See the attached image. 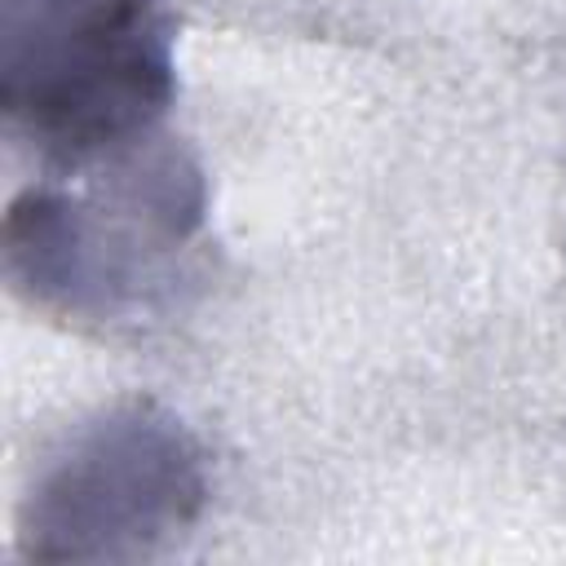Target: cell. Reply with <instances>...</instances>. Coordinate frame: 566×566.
Segmentation results:
<instances>
[{
  "label": "cell",
  "mask_w": 566,
  "mask_h": 566,
  "mask_svg": "<svg viewBox=\"0 0 566 566\" xmlns=\"http://www.w3.org/2000/svg\"><path fill=\"white\" fill-rule=\"evenodd\" d=\"M172 102V35L155 0H4L0 106L84 168L150 137Z\"/></svg>",
  "instance_id": "obj_1"
},
{
  "label": "cell",
  "mask_w": 566,
  "mask_h": 566,
  "mask_svg": "<svg viewBox=\"0 0 566 566\" xmlns=\"http://www.w3.org/2000/svg\"><path fill=\"white\" fill-rule=\"evenodd\" d=\"M150 137L84 168H102L106 190L71 199L31 190L9 212V265L40 296L66 310L111 314L137 301L159 252L199 226V181L172 150L146 155Z\"/></svg>",
  "instance_id": "obj_2"
},
{
  "label": "cell",
  "mask_w": 566,
  "mask_h": 566,
  "mask_svg": "<svg viewBox=\"0 0 566 566\" xmlns=\"http://www.w3.org/2000/svg\"><path fill=\"white\" fill-rule=\"evenodd\" d=\"M203 460L181 420L124 407L88 424L31 500V553L137 557L203 504Z\"/></svg>",
  "instance_id": "obj_3"
}]
</instances>
